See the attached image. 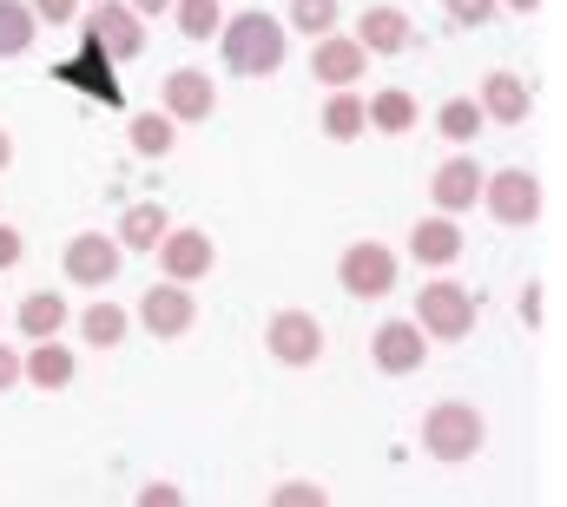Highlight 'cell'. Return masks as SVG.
Returning a JSON list of instances; mask_svg holds the SVG:
<instances>
[{"instance_id": "25", "label": "cell", "mask_w": 567, "mask_h": 507, "mask_svg": "<svg viewBox=\"0 0 567 507\" xmlns=\"http://www.w3.org/2000/svg\"><path fill=\"white\" fill-rule=\"evenodd\" d=\"M442 132L449 138H468L475 132V106H442Z\"/></svg>"}, {"instance_id": "29", "label": "cell", "mask_w": 567, "mask_h": 507, "mask_svg": "<svg viewBox=\"0 0 567 507\" xmlns=\"http://www.w3.org/2000/svg\"><path fill=\"white\" fill-rule=\"evenodd\" d=\"M488 7H495V0H449V13H455V20H482Z\"/></svg>"}, {"instance_id": "11", "label": "cell", "mask_w": 567, "mask_h": 507, "mask_svg": "<svg viewBox=\"0 0 567 507\" xmlns=\"http://www.w3.org/2000/svg\"><path fill=\"white\" fill-rule=\"evenodd\" d=\"M60 80H73V86H93V93H100L106 106L120 100V86H113V73L100 66V46H86L80 60H66V66H60Z\"/></svg>"}, {"instance_id": "22", "label": "cell", "mask_w": 567, "mask_h": 507, "mask_svg": "<svg viewBox=\"0 0 567 507\" xmlns=\"http://www.w3.org/2000/svg\"><path fill=\"white\" fill-rule=\"evenodd\" d=\"M416 120V106H410V93H390L383 106H377V126H390V132H403Z\"/></svg>"}, {"instance_id": "16", "label": "cell", "mask_w": 567, "mask_h": 507, "mask_svg": "<svg viewBox=\"0 0 567 507\" xmlns=\"http://www.w3.org/2000/svg\"><path fill=\"white\" fill-rule=\"evenodd\" d=\"M455 251H462V231H455V225H423V231H416V257H423V263H449Z\"/></svg>"}, {"instance_id": "1", "label": "cell", "mask_w": 567, "mask_h": 507, "mask_svg": "<svg viewBox=\"0 0 567 507\" xmlns=\"http://www.w3.org/2000/svg\"><path fill=\"white\" fill-rule=\"evenodd\" d=\"M278 27L265 20V13H245L238 27H231V40H225V60L238 66V73H271L278 66Z\"/></svg>"}, {"instance_id": "13", "label": "cell", "mask_w": 567, "mask_h": 507, "mask_svg": "<svg viewBox=\"0 0 567 507\" xmlns=\"http://www.w3.org/2000/svg\"><path fill=\"white\" fill-rule=\"evenodd\" d=\"M363 40H370L377 53H396V46L410 40V20L390 13V7H377V13H363Z\"/></svg>"}, {"instance_id": "12", "label": "cell", "mask_w": 567, "mask_h": 507, "mask_svg": "<svg viewBox=\"0 0 567 507\" xmlns=\"http://www.w3.org/2000/svg\"><path fill=\"white\" fill-rule=\"evenodd\" d=\"M145 323H152L158 337H178V330L192 323V303H185L178 290H152V297H145Z\"/></svg>"}, {"instance_id": "21", "label": "cell", "mask_w": 567, "mask_h": 507, "mask_svg": "<svg viewBox=\"0 0 567 507\" xmlns=\"http://www.w3.org/2000/svg\"><path fill=\"white\" fill-rule=\"evenodd\" d=\"M20 323H27V330H53V323H60V297H27Z\"/></svg>"}, {"instance_id": "2", "label": "cell", "mask_w": 567, "mask_h": 507, "mask_svg": "<svg viewBox=\"0 0 567 507\" xmlns=\"http://www.w3.org/2000/svg\"><path fill=\"white\" fill-rule=\"evenodd\" d=\"M475 442H482V422H475L468 408L442 402V408L429 415V448H435L442 462H462V455H475Z\"/></svg>"}, {"instance_id": "15", "label": "cell", "mask_w": 567, "mask_h": 507, "mask_svg": "<svg viewBox=\"0 0 567 507\" xmlns=\"http://www.w3.org/2000/svg\"><path fill=\"white\" fill-rule=\"evenodd\" d=\"M488 113H495V120H522V113H528V86L508 80V73H495V80H488Z\"/></svg>"}, {"instance_id": "8", "label": "cell", "mask_w": 567, "mask_h": 507, "mask_svg": "<svg viewBox=\"0 0 567 507\" xmlns=\"http://www.w3.org/2000/svg\"><path fill=\"white\" fill-rule=\"evenodd\" d=\"M66 270H73L80 283H106V277L120 270V257H113V245H106V238H80V245L66 251Z\"/></svg>"}, {"instance_id": "3", "label": "cell", "mask_w": 567, "mask_h": 507, "mask_svg": "<svg viewBox=\"0 0 567 507\" xmlns=\"http://www.w3.org/2000/svg\"><path fill=\"white\" fill-rule=\"evenodd\" d=\"M488 205H495V218H502V225H528V218L542 211V192H535V178H528V172H502V178L488 185Z\"/></svg>"}, {"instance_id": "33", "label": "cell", "mask_w": 567, "mask_h": 507, "mask_svg": "<svg viewBox=\"0 0 567 507\" xmlns=\"http://www.w3.org/2000/svg\"><path fill=\"white\" fill-rule=\"evenodd\" d=\"M0 382H13V363H7V350H0Z\"/></svg>"}, {"instance_id": "31", "label": "cell", "mask_w": 567, "mask_h": 507, "mask_svg": "<svg viewBox=\"0 0 567 507\" xmlns=\"http://www.w3.org/2000/svg\"><path fill=\"white\" fill-rule=\"evenodd\" d=\"M40 13H47V20H66V13H73V0H40Z\"/></svg>"}, {"instance_id": "34", "label": "cell", "mask_w": 567, "mask_h": 507, "mask_svg": "<svg viewBox=\"0 0 567 507\" xmlns=\"http://www.w3.org/2000/svg\"><path fill=\"white\" fill-rule=\"evenodd\" d=\"M0 165H7V138H0Z\"/></svg>"}, {"instance_id": "28", "label": "cell", "mask_w": 567, "mask_h": 507, "mask_svg": "<svg viewBox=\"0 0 567 507\" xmlns=\"http://www.w3.org/2000/svg\"><path fill=\"white\" fill-rule=\"evenodd\" d=\"M86 330H93L100 343H113V337H120V310H93V323H86Z\"/></svg>"}, {"instance_id": "35", "label": "cell", "mask_w": 567, "mask_h": 507, "mask_svg": "<svg viewBox=\"0 0 567 507\" xmlns=\"http://www.w3.org/2000/svg\"><path fill=\"white\" fill-rule=\"evenodd\" d=\"M515 7H535V0H515Z\"/></svg>"}, {"instance_id": "24", "label": "cell", "mask_w": 567, "mask_h": 507, "mask_svg": "<svg viewBox=\"0 0 567 507\" xmlns=\"http://www.w3.org/2000/svg\"><path fill=\"white\" fill-rule=\"evenodd\" d=\"M66 370H73V363H66V350H40V363H33V376H40V382H66Z\"/></svg>"}, {"instance_id": "10", "label": "cell", "mask_w": 567, "mask_h": 507, "mask_svg": "<svg viewBox=\"0 0 567 507\" xmlns=\"http://www.w3.org/2000/svg\"><path fill=\"white\" fill-rule=\"evenodd\" d=\"M475 185H482V172H475L468 158H455V165L435 172V205H442V211H462V205L475 198Z\"/></svg>"}, {"instance_id": "6", "label": "cell", "mask_w": 567, "mask_h": 507, "mask_svg": "<svg viewBox=\"0 0 567 507\" xmlns=\"http://www.w3.org/2000/svg\"><path fill=\"white\" fill-rule=\"evenodd\" d=\"M343 283H350V290H363V297L390 290V251H377V245L350 251V257H343Z\"/></svg>"}, {"instance_id": "17", "label": "cell", "mask_w": 567, "mask_h": 507, "mask_svg": "<svg viewBox=\"0 0 567 507\" xmlns=\"http://www.w3.org/2000/svg\"><path fill=\"white\" fill-rule=\"evenodd\" d=\"M93 33L106 40V53H140V20H126V13H100Z\"/></svg>"}, {"instance_id": "36", "label": "cell", "mask_w": 567, "mask_h": 507, "mask_svg": "<svg viewBox=\"0 0 567 507\" xmlns=\"http://www.w3.org/2000/svg\"><path fill=\"white\" fill-rule=\"evenodd\" d=\"M140 7H158V0H140Z\"/></svg>"}, {"instance_id": "20", "label": "cell", "mask_w": 567, "mask_h": 507, "mask_svg": "<svg viewBox=\"0 0 567 507\" xmlns=\"http://www.w3.org/2000/svg\"><path fill=\"white\" fill-rule=\"evenodd\" d=\"M323 126H330V138H350V132L363 126V113H357V100H330V113H323Z\"/></svg>"}, {"instance_id": "23", "label": "cell", "mask_w": 567, "mask_h": 507, "mask_svg": "<svg viewBox=\"0 0 567 507\" xmlns=\"http://www.w3.org/2000/svg\"><path fill=\"white\" fill-rule=\"evenodd\" d=\"M212 20H218L212 0H185V7H178V27H185V33H212Z\"/></svg>"}, {"instance_id": "19", "label": "cell", "mask_w": 567, "mask_h": 507, "mask_svg": "<svg viewBox=\"0 0 567 507\" xmlns=\"http://www.w3.org/2000/svg\"><path fill=\"white\" fill-rule=\"evenodd\" d=\"M357 66H363V53L343 46V40H330V46L317 53V73H323V80H357Z\"/></svg>"}, {"instance_id": "18", "label": "cell", "mask_w": 567, "mask_h": 507, "mask_svg": "<svg viewBox=\"0 0 567 507\" xmlns=\"http://www.w3.org/2000/svg\"><path fill=\"white\" fill-rule=\"evenodd\" d=\"M27 40H33V13L13 7V0H0V53H20Z\"/></svg>"}, {"instance_id": "7", "label": "cell", "mask_w": 567, "mask_h": 507, "mask_svg": "<svg viewBox=\"0 0 567 507\" xmlns=\"http://www.w3.org/2000/svg\"><path fill=\"white\" fill-rule=\"evenodd\" d=\"M271 350H278L284 363H310L317 356V323L310 317H278L271 323Z\"/></svg>"}, {"instance_id": "14", "label": "cell", "mask_w": 567, "mask_h": 507, "mask_svg": "<svg viewBox=\"0 0 567 507\" xmlns=\"http://www.w3.org/2000/svg\"><path fill=\"white\" fill-rule=\"evenodd\" d=\"M165 263H172V270H178V277H198V270H205V263H212V245H205V238H198V231H178V238H172V245H165Z\"/></svg>"}, {"instance_id": "30", "label": "cell", "mask_w": 567, "mask_h": 507, "mask_svg": "<svg viewBox=\"0 0 567 507\" xmlns=\"http://www.w3.org/2000/svg\"><path fill=\"white\" fill-rule=\"evenodd\" d=\"M140 152H165V126H158V120H145L140 126Z\"/></svg>"}, {"instance_id": "26", "label": "cell", "mask_w": 567, "mask_h": 507, "mask_svg": "<svg viewBox=\"0 0 567 507\" xmlns=\"http://www.w3.org/2000/svg\"><path fill=\"white\" fill-rule=\"evenodd\" d=\"M126 238H133V245H152V238H158V211H133V218H126Z\"/></svg>"}, {"instance_id": "5", "label": "cell", "mask_w": 567, "mask_h": 507, "mask_svg": "<svg viewBox=\"0 0 567 507\" xmlns=\"http://www.w3.org/2000/svg\"><path fill=\"white\" fill-rule=\"evenodd\" d=\"M377 363H383L390 376L423 370V330H410V323H383V330H377Z\"/></svg>"}, {"instance_id": "32", "label": "cell", "mask_w": 567, "mask_h": 507, "mask_svg": "<svg viewBox=\"0 0 567 507\" xmlns=\"http://www.w3.org/2000/svg\"><path fill=\"white\" fill-rule=\"evenodd\" d=\"M13 257H20V238H13V231H0V263H13Z\"/></svg>"}, {"instance_id": "9", "label": "cell", "mask_w": 567, "mask_h": 507, "mask_svg": "<svg viewBox=\"0 0 567 507\" xmlns=\"http://www.w3.org/2000/svg\"><path fill=\"white\" fill-rule=\"evenodd\" d=\"M165 93H172V113H178V120H205V113H212V80H205V73H172Z\"/></svg>"}, {"instance_id": "27", "label": "cell", "mask_w": 567, "mask_h": 507, "mask_svg": "<svg viewBox=\"0 0 567 507\" xmlns=\"http://www.w3.org/2000/svg\"><path fill=\"white\" fill-rule=\"evenodd\" d=\"M297 27H330V0H297Z\"/></svg>"}, {"instance_id": "4", "label": "cell", "mask_w": 567, "mask_h": 507, "mask_svg": "<svg viewBox=\"0 0 567 507\" xmlns=\"http://www.w3.org/2000/svg\"><path fill=\"white\" fill-rule=\"evenodd\" d=\"M423 323L429 330H442V337H462V330L475 323V303H468L455 283H429L423 290Z\"/></svg>"}]
</instances>
